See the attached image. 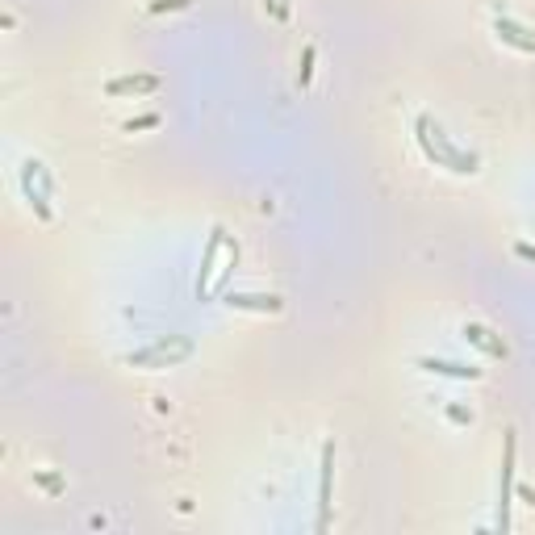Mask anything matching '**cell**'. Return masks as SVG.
Listing matches in <instances>:
<instances>
[{"mask_svg":"<svg viewBox=\"0 0 535 535\" xmlns=\"http://www.w3.org/2000/svg\"><path fill=\"white\" fill-rule=\"evenodd\" d=\"M415 130H418V147H423V155L431 159L435 167H448V172L456 176H473L477 172V155L473 151H460L456 142L448 139V134L439 130L431 118H418L415 121Z\"/></svg>","mask_w":535,"mask_h":535,"instance_id":"1","label":"cell"},{"mask_svg":"<svg viewBox=\"0 0 535 535\" xmlns=\"http://www.w3.org/2000/svg\"><path fill=\"white\" fill-rule=\"evenodd\" d=\"M188 356H193V339L164 335V339H155V343H147V348H139V351H126L121 364H130V368H172V364L188 360Z\"/></svg>","mask_w":535,"mask_h":535,"instance_id":"2","label":"cell"},{"mask_svg":"<svg viewBox=\"0 0 535 535\" xmlns=\"http://www.w3.org/2000/svg\"><path fill=\"white\" fill-rule=\"evenodd\" d=\"M514 456H519V431L506 426L502 435V477H498V531H511V506H514Z\"/></svg>","mask_w":535,"mask_h":535,"instance_id":"3","label":"cell"},{"mask_svg":"<svg viewBox=\"0 0 535 535\" xmlns=\"http://www.w3.org/2000/svg\"><path fill=\"white\" fill-rule=\"evenodd\" d=\"M51 188H55L51 185V172H46L38 159H30V164L22 167V193H25V201H30L33 214H38L43 222L55 218V214H51Z\"/></svg>","mask_w":535,"mask_h":535,"instance_id":"4","label":"cell"},{"mask_svg":"<svg viewBox=\"0 0 535 535\" xmlns=\"http://www.w3.org/2000/svg\"><path fill=\"white\" fill-rule=\"evenodd\" d=\"M330 481H335V444H322V464H318V535L330 531Z\"/></svg>","mask_w":535,"mask_h":535,"instance_id":"5","label":"cell"},{"mask_svg":"<svg viewBox=\"0 0 535 535\" xmlns=\"http://www.w3.org/2000/svg\"><path fill=\"white\" fill-rule=\"evenodd\" d=\"M226 247V230L222 226H214L209 230V243H205V255H201V272H197V284H193V293H197V301H205L209 297V289H214V263H218V252Z\"/></svg>","mask_w":535,"mask_h":535,"instance_id":"6","label":"cell"},{"mask_svg":"<svg viewBox=\"0 0 535 535\" xmlns=\"http://www.w3.org/2000/svg\"><path fill=\"white\" fill-rule=\"evenodd\" d=\"M222 306L230 310H252V314H281L284 310V297L276 293H222Z\"/></svg>","mask_w":535,"mask_h":535,"instance_id":"7","label":"cell"},{"mask_svg":"<svg viewBox=\"0 0 535 535\" xmlns=\"http://www.w3.org/2000/svg\"><path fill=\"white\" fill-rule=\"evenodd\" d=\"M493 33H498L506 46H514V51H523V55H535V30L519 25L514 17H506V13H498V17H493Z\"/></svg>","mask_w":535,"mask_h":535,"instance_id":"8","label":"cell"},{"mask_svg":"<svg viewBox=\"0 0 535 535\" xmlns=\"http://www.w3.org/2000/svg\"><path fill=\"white\" fill-rule=\"evenodd\" d=\"M415 368L431 372V377H452V381H481V368H469V364H456V360H439V356H418Z\"/></svg>","mask_w":535,"mask_h":535,"instance_id":"9","label":"cell"},{"mask_svg":"<svg viewBox=\"0 0 535 535\" xmlns=\"http://www.w3.org/2000/svg\"><path fill=\"white\" fill-rule=\"evenodd\" d=\"M164 84L159 76H151V72H142V76H118L105 84V92L110 97H139V92H155V88Z\"/></svg>","mask_w":535,"mask_h":535,"instance_id":"10","label":"cell"},{"mask_svg":"<svg viewBox=\"0 0 535 535\" xmlns=\"http://www.w3.org/2000/svg\"><path fill=\"white\" fill-rule=\"evenodd\" d=\"M464 339H469L473 348L485 351V356H493V360H506V356H511L502 339H493V330L481 327V322H464Z\"/></svg>","mask_w":535,"mask_h":535,"instance_id":"11","label":"cell"},{"mask_svg":"<svg viewBox=\"0 0 535 535\" xmlns=\"http://www.w3.org/2000/svg\"><path fill=\"white\" fill-rule=\"evenodd\" d=\"M159 121H164V118H159V113H142V118H130V121H126L121 130H126V134H134V130H155Z\"/></svg>","mask_w":535,"mask_h":535,"instance_id":"12","label":"cell"},{"mask_svg":"<svg viewBox=\"0 0 535 535\" xmlns=\"http://www.w3.org/2000/svg\"><path fill=\"white\" fill-rule=\"evenodd\" d=\"M314 59H318V51L314 46H306V51H301V88H306L310 76H314Z\"/></svg>","mask_w":535,"mask_h":535,"instance_id":"13","label":"cell"},{"mask_svg":"<svg viewBox=\"0 0 535 535\" xmlns=\"http://www.w3.org/2000/svg\"><path fill=\"white\" fill-rule=\"evenodd\" d=\"M188 5H193V0H151L147 9L151 13H176V9H188Z\"/></svg>","mask_w":535,"mask_h":535,"instance_id":"14","label":"cell"},{"mask_svg":"<svg viewBox=\"0 0 535 535\" xmlns=\"http://www.w3.org/2000/svg\"><path fill=\"white\" fill-rule=\"evenodd\" d=\"M514 493H519V498H523V502L535 511V490H527V485H514Z\"/></svg>","mask_w":535,"mask_h":535,"instance_id":"15","label":"cell"},{"mask_svg":"<svg viewBox=\"0 0 535 535\" xmlns=\"http://www.w3.org/2000/svg\"><path fill=\"white\" fill-rule=\"evenodd\" d=\"M268 9L276 13V22H284V17H289V9H284V0H268Z\"/></svg>","mask_w":535,"mask_h":535,"instance_id":"16","label":"cell"},{"mask_svg":"<svg viewBox=\"0 0 535 535\" xmlns=\"http://www.w3.org/2000/svg\"><path fill=\"white\" fill-rule=\"evenodd\" d=\"M448 415H452V418H456V423H473V410H460V406H452Z\"/></svg>","mask_w":535,"mask_h":535,"instance_id":"17","label":"cell"}]
</instances>
